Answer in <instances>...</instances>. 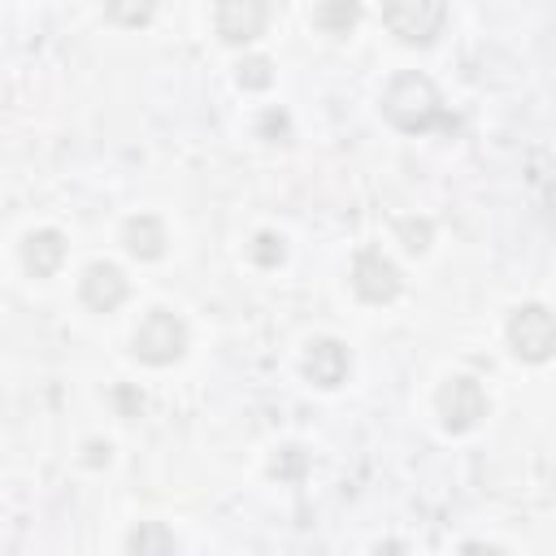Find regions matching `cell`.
I'll list each match as a JSON object with an SVG mask.
<instances>
[{"instance_id":"obj_1","label":"cell","mask_w":556,"mask_h":556,"mask_svg":"<svg viewBox=\"0 0 556 556\" xmlns=\"http://www.w3.org/2000/svg\"><path fill=\"white\" fill-rule=\"evenodd\" d=\"M382 113H387V122L395 126V130H404V135H426V130H452L456 126V117L443 109V96H439V87L426 78V74H417V70H404V74H395L391 83H387V91H382Z\"/></svg>"},{"instance_id":"obj_2","label":"cell","mask_w":556,"mask_h":556,"mask_svg":"<svg viewBox=\"0 0 556 556\" xmlns=\"http://www.w3.org/2000/svg\"><path fill=\"white\" fill-rule=\"evenodd\" d=\"M130 352L143 365H174L187 352V326H182V317L169 313V308H152L139 321V330L130 339Z\"/></svg>"},{"instance_id":"obj_3","label":"cell","mask_w":556,"mask_h":556,"mask_svg":"<svg viewBox=\"0 0 556 556\" xmlns=\"http://www.w3.org/2000/svg\"><path fill=\"white\" fill-rule=\"evenodd\" d=\"M382 22L400 43H434L447 22V0H382Z\"/></svg>"},{"instance_id":"obj_4","label":"cell","mask_w":556,"mask_h":556,"mask_svg":"<svg viewBox=\"0 0 556 556\" xmlns=\"http://www.w3.org/2000/svg\"><path fill=\"white\" fill-rule=\"evenodd\" d=\"M508 348H513L521 361H530V365H539V361L552 356V348H556V326H552L547 304H521V308L508 317Z\"/></svg>"},{"instance_id":"obj_5","label":"cell","mask_w":556,"mask_h":556,"mask_svg":"<svg viewBox=\"0 0 556 556\" xmlns=\"http://www.w3.org/2000/svg\"><path fill=\"white\" fill-rule=\"evenodd\" d=\"M434 404H439L443 430H452V434H465V430H473L486 417V391L473 378H447L439 387Z\"/></svg>"},{"instance_id":"obj_6","label":"cell","mask_w":556,"mask_h":556,"mask_svg":"<svg viewBox=\"0 0 556 556\" xmlns=\"http://www.w3.org/2000/svg\"><path fill=\"white\" fill-rule=\"evenodd\" d=\"M400 287H404V278H400L395 261H387L378 248L356 252V261H352V291H356L361 300H369V304H387V300L400 295Z\"/></svg>"},{"instance_id":"obj_7","label":"cell","mask_w":556,"mask_h":556,"mask_svg":"<svg viewBox=\"0 0 556 556\" xmlns=\"http://www.w3.org/2000/svg\"><path fill=\"white\" fill-rule=\"evenodd\" d=\"M217 35L226 43H252L269 26V0H217Z\"/></svg>"},{"instance_id":"obj_8","label":"cell","mask_w":556,"mask_h":556,"mask_svg":"<svg viewBox=\"0 0 556 556\" xmlns=\"http://www.w3.org/2000/svg\"><path fill=\"white\" fill-rule=\"evenodd\" d=\"M78 291H83V304H87L91 313H113V308L130 295V282H126V274H122L117 265L96 261V265H87V269H83Z\"/></svg>"},{"instance_id":"obj_9","label":"cell","mask_w":556,"mask_h":556,"mask_svg":"<svg viewBox=\"0 0 556 556\" xmlns=\"http://www.w3.org/2000/svg\"><path fill=\"white\" fill-rule=\"evenodd\" d=\"M348 369H352V356H348V348L339 339H313L308 343V352H304L308 382H317V387L330 391V387H339L348 378Z\"/></svg>"},{"instance_id":"obj_10","label":"cell","mask_w":556,"mask_h":556,"mask_svg":"<svg viewBox=\"0 0 556 556\" xmlns=\"http://www.w3.org/2000/svg\"><path fill=\"white\" fill-rule=\"evenodd\" d=\"M65 261V235L61 230H30L22 243V265L35 278H52Z\"/></svg>"},{"instance_id":"obj_11","label":"cell","mask_w":556,"mask_h":556,"mask_svg":"<svg viewBox=\"0 0 556 556\" xmlns=\"http://www.w3.org/2000/svg\"><path fill=\"white\" fill-rule=\"evenodd\" d=\"M122 243H126V252L139 256V261H161L169 235H165V222H161V217L139 213V217H130V222L122 226Z\"/></svg>"},{"instance_id":"obj_12","label":"cell","mask_w":556,"mask_h":556,"mask_svg":"<svg viewBox=\"0 0 556 556\" xmlns=\"http://www.w3.org/2000/svg\"><path fill=\"white\" fill-rule=\"evenodd\" d=\"M356 22H361V4L356 0H321L317 13H313V26L326 30V35H334V39L352 35Z\"/></svg>"},{"instance_id":"obj_13","label":"cell","mask_w":556,"mask_h":556,"mask_svg":"<svg viewBox=\"0 0 556 556\" xmlns=\"http://www.w3.org/2000/svg\"><path fill=\"white\" fill-rule=\"evenodd\" d=\"M126 552H139V556H165V552H178V539H174L161 521H143L139 530L126 534Z\"/></svg>"},{"instance_id":"obj_14","label":"cell","mask_w":556,"mask_h":556,"mask_svg":"<svg viewBox=\"0 0 556 556\" xmlns=\"http://www.w3.org/2000/svg\"><path fill=\"white\" fill-rule=\"evenodd\" d=\"M104 13L117 22V26H148L156 17V4L161 0H100Z\"/></svg>"},{"instance_id":"obj_15","label":"cell","mask_w":556,"mask_h":556,"mask_svg":"<svg viewBox=\"0 0 556 556\" xmlns=\"http://www.w3.org/2000/svg\"><path fill=\"white\" fill-rule=\"evenodd\" d=\"M239 87L243 91H265L269 83H274V61L269 56H248V61H239Z\"/></svg>"},{"instance_id":"obj_16","label":"cell","mask_w":556,"mask_h":556,"mask_svg":"<svg viewBox=\"0 0 556 556\" xmlns=\"http://www.w3.org/2000/svg\"><path fill=\"white\" fill-rule=\"evenodd\" d=\"M430 235H434V230H430L426 217H421V222H413V217L400 222V243H404V252H413V256H421V252L430 248Z\"/></svg>"},{"instance_id":"obj_17","label":"cell","mask_w":556,"mask_h":556,"mask_svg":"<svg viewBox=\"0 0 556 556\" xmlns=\"http://www.w3.org/2000/svg\"><path fill=\"white\" fill-rule=\"evenodd\" d=\"M282 256H287L282 239H278V235H269V230H261V235H256V243H252V261H256V265H265V269H274V265H282Z\"/></svg>"},{"instance_id":"obj_18","label":"cell","mask_w":556,"mask_h":556,"mask_svg":"<svg viewBox=\"0 0 556 556\" xmlns=\"http://www.w3.org/2000/svg\"><path fill=\"white\" fill-rule=\"evenodd\" d=\"M261 135H265V139H278V143H282V139L291 135V122H287V113L269 109V113L261 117Z\"/></svg>"},{"instance_id":"obj_19","label":"cell","mask_w":556,"mask_h":556,"mask_svg":"<svg viewBox=\"0 0 556 556\" xmlns=\"http://www.w3.org/2000/svg\"><path fill=\"white\" fill-rule=\"evenodd\" d=\"M87 452H91V456H87V460H91V465H100V460H109V443H104V447H100V443H91V447H87Z\"/></svg>"}]
</instances>
